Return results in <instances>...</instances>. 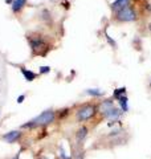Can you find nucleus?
I'll return each mask as SVG.
<instances>
[{"mask_svg": "<svg viewBox=\"0 0 151 159\" xmlns=\"http://www.w3.org/2000/svg\"><path fill=\"white\" fill-rule=\"evenodd\" d=\"M24 137V131L21 129H15V130H9L7 133H4L2 135V139L6 141L9 145H13V143H19Z\"/></svg>", "mask_w": 151, "mask_h": 159, "instance_id": "39448f33", "label": "nucleus"}, {"mask_svg": "<svg viewBox=\"0 0 151 159\" xmlns=\"http://www.w3.org/2000/svg\"><path fill=\"white\" fill-rule=\"evenodd\" d=\"M113 107H114V98H105L98 103V113L103 117Z\"/></svg>", "mask_w": 151, "mask_h": 159, "instance_id": "423d86ee", "label": "nucleus"}, {"mask_svg": "<svg viewBox=\"0 0 151 159\" xmlns=\"http://www.w3.org/2000/svg\"><path fill=\"white\" fill-rule=\"evenodd\" d=\"M98 114V103L94 102H86L80 105L74 111L76 122L78 123H86Z\"/></svg>", "mask_w": 151, "mask_h": 159, "instance_id": "7ed1b4c3", "label": "nucleus"}, {"mask_svg": "<svg viewBox=\"0 0 151 159\" xmlns=\"http://www.w3.org/2000/svg\"><path fill=\"white\" fill-rule=\"evenodd\" d=\"M27 4H28V0H13L11 4V9L15 15H19L25 8Z\"/></svg>", "mask_w": 151, "mask_h": 159, "instance_id": "1a4fd4ad", "label": "nucleus"}, {"mask_svg": "<svg viewBox=\"0 0 151 159\" xmlns=\"http://www.w3.org/2000/svg\"><path fill=\"white\" fill-rule=\"evenodd\" d=\"M117 101H118V103H119V109H121V110H122L123 113L129 111V98H127V96L119 97Z\"/></svg>", "mask_w": 151, "mask_h": 159, "instance_id": "f8f14e48", "label": "nucleus"}, {"mask_svg": "<svg viewBox=\"0 0 151 159\" xmlns=\"http://www.w3.org/2000/svg\"><path fill=\"white\" fill-rule=\"evenodd\" d=\"M88 133H89V129H88V126H85V125H81L77 129L76 135H74L77 146H81L82 143L85 142V139H86V137H88Z\"/></svg>", "mask_w": 151, "mask_h": 159, "instance_id": "0eeeda50", "label": "nucleus"}, {"mask_svg": "<svg viewBox=\"0 0 151 159\" xmlns=\"http://www.w3.org/2000/svg\"><path fill=\"white\" fill-rule=\"evenodd\" d=\"M126 96V88H119V89H115L113 92V98L114 99H118L119 97Z\"/></svg>", "mask_w": 151, "mask_h": 159, "instance_id": "4468645a", "label": "nucleus"}, {"mask_svg": "<svg viewBox=\"0 0 151 159\" xmlns=\"http://www.w3.org/2000/svg\"><path fill=\"white\" fill-rule=\"evenodd\" d=\"M85 94L93 97V98H99V97H103L105 96V92L101 90V89H86L85 90Z\"/></svg>", "mask_w": 151, "mask_h": 159, "instance_id": "ddd939ff", "label": "nucleus"}, {"mask_svg": "<svg viewBox=\"0 0 151 159\" xmlns=\"http://www.w3.org/2000/svg\"><path fill=\"white\" fill-rule=\"evenodd\" d=\"M25 40L29 45L32 56L45 57L52 49V44H50L48 36L40 32H28L25 34Z\"/></svg>", "mask_w": 151, "mask_h": 159, "instance_id": "f257e3e1", "label": "nucleus"}, {"mask_svg": "<svg viewBox=\"0 0 151 159\" xmlns=\"http://www.w3.org/2000/svg\"><path fill=\"white\" fill-rule=\"evenodd\" d=\"M114 20L117 23H134L138 20V12L134 6L129 4L114 12Z\"/></svg>", "mask_w": 151, "mask_h": 159, "instance_id": "20e7f679", "label": "nucleus"}, {"mask_svg": "<svg viewBox=\"0 0 151 159\" xmlns=\"http://www.w3.org/2000/svg\"><path fill=\"white\" fill-rule=\"evenodd\" d=\"M149 31H150V32H151V23H150V24H149Z\"/></svg>", "mask_w": 151, "mask_h": 159, "instance_id": "aec40b11", "label": "nucleus"}, {"mask_svg": "<svg viewBox=\"0 0 151 159\" xmlns=\"http://www.w3.org/2000/svg\"><path fill=\"white\" fill-rule=\"evenodd\" d=\"M50 73V66L48 65H41L39 68V74L40 76H44V74H49Z\"/></svg>", "mask_w": 151, "mask_h": 159, "instance_id": "2eb2a0df", "label": "nucleus"}, {"mask_svg": "<svg viewBox=\"0 0 151 159\" xmlns=\"http://www.w3.org/2000/svg\"><path fill=\"white\" fill-rule=\"evenodd\" d=\"M57 119V113L54 109H47V110H44L36 116L34 118L29 119L25 123H23L20 129L21 130H36V129H44V127H48L50 126L52 123L56 122Z\"/></svg>", "mask_w": 151, "mask_h": 159, "instance_id": "f03ea898", "label": "nucleus"}, {"mask_svg": "<svg viewBox=\"0 0 151 159\" xmlns=\"http://www.w3.org/2000/svg\"><path fill=\"white\" fill-rule=\"evenodd\" d=\"M40 20H43V21L45 24H52L53 23V16H52V13H50V11L48 8H43L41 11H40Z\"/></svg>", "mask_w": 151, "mask_h": 159, "instance_id": "9d476101", "label": "nucleus"}, {"mask_svg": "<svg viewBox=\"0 0 151 159\" xmlns=\"http://www.w3.org/2000/svg\"><path fill=\"white\" fill-rule=\"evenodd\" d=\"M40 159H49V158H47V157H41V158H40Z\"/></svg>", "mask_w": 151, "mask_h": 159, "instance_id": "412c9836", "label": "nucleus"}, {"mask_svg": "<svg viewBox=\"0 0 151 159\" xmlns=\"http://www.w3.org/2000/svg\"><path fill=\"white\" fill-rule=\"evenodd\" d=\"M129 4H131V0H114V2L110 4V9H112L113 12H115L117 9L122 8L125 6H129Z\"/></svg>", "mask_w": 151, "mask_h": 159, "instance_id": "9b49d317", "label": "nucleus"}, {"mask_svg": "<svg viewBox=\"0 0 151 159\" xmlns=\"http://www.w3.org/2000/svg\"><path fill=\"white\" fill-rule=\"evenodd\" d=\"M9 159H20V151L16 154V155H15V157H12V158H9Z\"/></svg>", "mask_w": 151, "mask_h": 159, "instance_id": "a211bd4d", "label": "nucleus"}, {"mask_svg": "<svg viewBox=\"0 0 151 159\" xmlns=\"http://www.w3.org/2000/svg\"><path fill=\"white\" fill-rule=\"evenodd\" d=\"M19 68H20V73L23 74V77H24V80L27 82H32V81H34V80L40 76L39 73L33 72V70H31V69H28L25 66H19Z\"/></svg>", "mask_w": 151, "mask_h": 159, "instance_id": "6e6552de", "label": "nucleus"}, {"mask_svg": "<svg viewBox=\"0 0 151 159\" xmlns=\"http://www.w3.org/2000/svg\"><path fill=\"white\" fill-rule=\"evenodd\" d=\"M57 113V119L58 118H64L65 116H69V109H62V110H56Z\"/></svg>", "mask_w": 151, "mask_h": 159, "instance_id": "dca6fc26", "label": "nucleus"}, {"mask_svg": "<svg viewBox=\"0 0 151 159\" xmlns=\"http://www.w3.org/2000/svg\"><path fill=\"white\" fill-rule=\"evenodd\" d=\"M25 98H27V96H25V94H20V96L17 97V99H16V102L20 105V103H23V102H24V99H25Z\"/></svg>", "mask_w": 151, "mask_h": 159, "instance_id": "f3484780", "label": "nucleus"}, {"mask_svg": "<svg viewBox=\"0 0 151 159\" xmlns=\"http://www.w3.org/2000/svg\"><path fill=\"white\" fill-rule=\"evenodd\" d=\"M12 2H13V0H6V4H8V6H11Z\"/></svg>", "mask_w": 151, "mask_h": 159, "instance_id": "6ab92c4d", "label": "nucleus"}]
</instances>
